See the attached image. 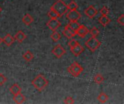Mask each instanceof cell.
Wrapping results in <instances>:
<instances>
[{
	"mask_svg": "<svg viewBox=\"0 0 124 104\" xmlns=\"http://www.w3.org/2000/svg\"><path fill=\"white\" fill-rule=\"evenodd\" d=\"M67 7H68V9H69V10H75V9H78V5L75 1H72L67 5Z\"/></svg>",
	"mask_w": 124,
	"mask_h": 104,
	"instance_id": "obj_23",
	"label": "cell"
},
{
	"mask_svg": "<svg viewBox=\"0 0 124 104\" xmlns=\"http://www.w3.org/2000/svg\"><path fill=\"white\" fill-rule=\"evenodd\" d=\"M117 22L118 24H120L121 25L124 26V14H122L118 19H117Z\"/></svg>",
	"mask_w": 124,
	"mask_h": 104,
	"instance_id": "obj_30",
	"label": "cell"
},
{
	"mask_svg": "<svg viewBox=\"0 0 124 104\" xmlns=\"http://www.w3.org/2000/svg\"><path fill=\"white\" fill-rule=\"evenodd\" d=\"M50 9L54 10L59 15L60 17H62L63 14H65L67 12V11L68 10L67 4L62 0H57V1H56L52 4V6L51 7Z\"/></svg>",
	"mask_w": 124,
	"mask_h": 104,
	"instance_id": "obj_2",
	"label": "cell"
},
{
	"mask_svg": "<svg viewBox=\"0 0 124 104\" xmlns=\"http://www.w3.org/2000/svg\"><path fill=\"white\" fill-rule=\"evenodd\" d=\"M34 56H33V54L30 51V50H27L23 54V59L27 62H31L33 59Z\"/></svg>",
	"mask_w": 124,
	"mask_h": 104,
	"instance_id": "obj_17",
	"label": "cell"
},
{
	"mask_svg": "<svg viewBox=\"0 0 124 104\" xmlns=\"http://www.w3.org/2000/svg\"><path fill=\"white\" fill-rule=\"evenodd\" d=\"M84 13H85V14H86L89 18L92 19V18H94V17L97 15V9H96L93 5H90L89 7H88L85 9Z\"/></svg>",
	"mask_w": 124,
	"mask_h": 104,
	"instance_id": "obj_9",
	"label": "cell"
},
{
	"mask_svg": "<svg viewBox=\"0 0 124 104\" xmlns=\"http://www.w3.org/2000/svg\"><path fill=\"white\" fill-rule=\"evenodd\" d=\"M47 14L50 17V19H57L58 17H60L59 15L54 10H52V9H50V10L48 12Z\"/></svg>",
	"mask_w": 124,
	"mask_h": 104,
	"instance_id": "obj_24",
	"label": "cell"
},
{
	"mask_svg": "<svg viewBox=\"0 0 124 104\" xmlns=\"http://www.w3.org/2000/svg\"><path fill=\"white\" fill-rule=\"evenodd\" d=\"M21 90H22L21 87H20L18 84H17V83L13 84V85L9 88V92H10L11 94H12L13 96H15V95H17V94L21 93Z\"/></svg>",
	"mask_w": 124,
	"mask_h": 104,
	"instance_id": "obj_14",
	"label": "cell"
},
{
	"mask_svg": "<svg viewBox=\"0 0 124 104\" xmlns=\"http://www.w3.org/2000/svg\"><path fill=\"white\" fill-rule=\"evenodd\" d=\"M81 14L79 12H78L77 9L70 10L66 14V17L70 21H78L81 18Z\"/></svg>",
	"mask_w": 124,
	"mask_h": 104,
	"instance_id": "obj_6",
	"label": "cell"
},
{
	"mask_svg": "<svg viewBox=\"0 0 124 104\" xmlns=\"http://www.w3.org/2000/svg\"><path fill=\"white\" fill-rule=\"evenodd\" d=\"M100 12L102 14V15H108L109 14V9L107 7H103Z\"/></svg>",
	"mask_w": 124,
	"mask_h": 104,
	"instance_id": "obj_28",
	"label": "cell"
},
{
	"mask_svg": "<svg viewBox=\"0 0 124 104\" xmlns=\"http://www.w3.org/2000/svg\"><path fill=\"white\" fill-rule=\"evenodd\" d=\"M7 80V77H6L3 74L0 73V86L4 85L6 83Z\"/></svg>",
	"mask_w": 124,
	"mask_h": 104,
	"instance_id": "obj_26",
	"label": "cell"
},
{
	"mask_svg": "<svg viewBox=\"0 0 124 104\" xmlns=\"http://www.w3.org/2000/svg\"><path fill=\"white\" fill-rule=\"evenodd\" d=\"M1 10H2V9H1V7H0V12H1Z\"/></svg>",
	"mask_w": 124,
	"mask_h": 104,
	"instance_id": "obj_32",
	"label": "cell"
},
{
	"mask_svg": "<svg viewBox=\"0 0 124 104\" xmlns=\"http://www.w3.org/2000/svg\"><path fill=\"white\" fill-rule=\"evenodd\" d=\"M77 43H78V42L76 40L73 39V38H70V40L69 42H68V46H69L70 48H71V47H73V46H74L75 45H76Z\"/></svg>",
	"mask_w": 124,
	"mask_h": 104,
	"instance_id": "obj_29",
	"label": "cell"
},
{
	"mask_svg": "<svg viewBox=\"0 0 124 104\" xmlns=\"http://www.w3.org/2000/svg\"><path fill=\"white\" fill-rule=\"evenodd\" d=\"M26 37H27L26 35H25L22 30H19V31H17V32L16 33V34L15 35L14 38H15V40L17 41L18 43H23V42L25 40Z\"/></svg>",
	"mask_w": 124,
	"mask_h": 104,
	"instance_id": "obj_13",
	"label": "cell"
},
{
	"mask_svg": "<svg viewBox=\"0 0 124 104\" xmlns=\"http://www.w3.org/2000/svg\"><path fill=\"white\" fill-rule=\"evenodd\" d=\"M89 33H91V35H92V37H97V36L99 35V33H100V30H99L97 28L94 27V28H92L89 31Z\"/></svg>",
	"mask_w": 124,
	"mask_h": 104,
	"instance_id": "obj_25",
	"label": "cell"
},
{
	"mask_svg": "<svg viewBox=\"0 0 124 104\" xmlns=\"http://www.w3.org/2000/svg\"><path fill=\"white\" fill-rule=\"evenodd\" d=\"M50 37H51L52 40L54 42H57V41H59L60 40V38H61L60 34L58 32H57L56 30H55V31H53V33L51 34Z\"/></svg>",
	"mask_w": 124,
	"mask_h": 104,
	"instance_id": "obj_21",
	"label": "cell"
},
{
	"mask_svg": "<svg viewBox=\"0 0 124 104\" xmlns=\"http://www.w3.org/2000/svg\"><path fill=\"white\" fill-rule=\"evenodd\" d=\"M79 25L80 24L78 22V21H70V22L67 25V26L74 32H76V30L78 29Z\"/></svg>",
	"mask_w": 124,
	"mask_h": 104,
	"instance_id": "obj_19",
	"label": "cell"
},
{
	"mask_svg": "<svg viewBox=\"0 0 124 104\" xmlns=\"http://www.w3.org/2000/svg\"><path fill=\"white\" fill-rule=\"evenodd\" d=\"M1 43H2V38H1L0 37V44H1Z\"/></svg>",
	"mask_w": 124,
	"mask_h": 104,
	"instance_id": "obj_31",
	"label": "cell"
},
{
	"mask_svg": "<svg viewBox=\"0 0 124 104\" xmlns=\"http://www.w3.org/2000/svg\"><path fill=\"white\" fill-rule=\"evenodd\" d=\"M62 34L63 35L68 38V39H70V38H73V37H75L76 35V33L74 31H73L71 29H70L67 25L65 26L64 28V30H62Z\"/></svg>",
	"mask_w": 124,
	"mask_h": 104,
	"instance_id": "obj_11",
	"label": "cell"
},
{
	"mask_svg": "<svg viewBox=\"0 0 124 104\" xmlns=\"http://www.w3.org/2000/svg\"><path fill=\"white\" fill-rule=\"evenodd\" d=\"M23 22L26 25H30L33 22V17L30 14H25L22 18Z\"/></svg>",
	"mask_w": 124,
	"mask_h": 104,
	"instance_id": "obj_16",
	"label": "cell"
},
{
	"mask_svg": "<svg viewBox=\"0 0 124 104\" xmlns=\"http://www.w3.org/2000/svg\"><path fill=\"white\" fill-rule=\"evenodd\" d=\"M99 22L104 27L107 26L110 22V19L108 17V15H102L99 18Z\"/></svg>",
	"mask_w": 124,
	"mask_h": 104,
	"instance_id": "obj_18",
	"label": "cell"
},
{
	"mask_svg": "<svg viewBox=\"0 0 124 104\" xmlns=\"http://www.w3.org/2000/svg\"><path fill=\"white\" fill-rule=\"evenodd\" d=\"M67 70L72 76L74 77H78L83 72L84 68L77 62H74L68 67Z\"/></svg>",
	"mask_w": 124,
	"mask_h": 104,
	"instance_id": "obj_3",
	"label": "cell"
},
{
	"mask_svg": "<svg viewBox=\"0 0 124 104\" xmlns=\"http://www.w3.org/2000/svg\"><path fill=\"white\" fill-rule=\"evenodd\" d=\"M48 84H49L48 80L46 79V77L44 75L41 74L37 75L31 81V85L33 86V88L36 90H37L39 92L43 91L46 88Z\"/></svg>",
	"mask_w": 124,
	"mask_h": 104,
	"instance_id": "obj_1",
	"label": "cell"
},
{
	"mask_svg": "<svg viewBox=\"0 0 124 104\" xmlns=\"http://www.w3.org/2000/svg\"><path fill=\"white\" fill-rule=\"evenodd\" d=\"M85 46L92 52H94L96 50H97L100 47L101 41H100L97 38V37H92L86 41Z\"/></svg>",
	"mask_w": 124,
	"mask_h": 104,
	"instance_id": "obj_4",
	"label": "cell"
},
{
	"mask_svg": "<svg viewBox=\"0 0 124 104\" xmlns=\"http://www.w3.org/2000/svg\"><path fill=\"white\" fill-rule=\"evenodd\" d=\"M70 51L72 52V54H73L75 56H80V55L83 53V51H84V48L79 43H77L76 45H75L73 47L70 48Z\"/></svg>",
	"mask_w": 124,
	"mask_h": 104,
	"instance_id": "obj_8",
	"label": "cell"
},
{
	"mask_svg": "<svg viewBox=\"0 0 124 104\" xmlns=\"http://www.w3.org/2000/svg\"><path fill=\"white\" fill-rule=\"evenodd\" d=\"M15 41V38L14 37H12V35L10 33L7 34L3 38H2V42L7 46H12V44L14 43Z\"/></svg>",
	"mask_w": 124,
	"mask_h": 104,
	"instance_id": "obj_12",
	"label": "cell"
},
{
	"mask_svg": "<svg viewBox=\"0 0 124 104\" xmlns=\"http://www.w3.org/2000/svg\"><path fill=\"white\" fill-rule=\"evenodd\" d=\"M61 23L57 19H50L47 22L46 25L47 27L52 30V31H55L60 26Z\"/></svg>",
	"mask_w": 124,
	"mask_h": 104,
	"instance_id": "obj_7",
	"label": "cell"
},
{
	"mask_svg": "<svg viewBox=\"0 0 124 104\" xmlns=\"http://www.w3.org/2000/svg\"><path fill=\"white\" fill-rule=\"evenodd\" d=\"M13 101L17 104H23L25 101V97L21 93H18L15 96H13Z\"/></svg>",
	"mask_w": 124,
	"mask_h": 104,
	"instance_id": "obj_15",
	"label": "cell"
},
{
	"mask_svg": "<svg viewBox=\"0 0 124 104\" xmlns=\"http://www.w3.org/2000/svg\"><path fill=\"white\" fill-rule=\"evenodd\" d=\"M52 54L56 56L57 59H60L62 56H64L66 53V50L60 45V44H57L56 46H54V48L52 50Z\"/></svg>",
	"mask_w": 124,
	"mask_h": 104,
	"instance_id": "obj_5",
	"label": "cell"
},
{
	"mask_svg": "<svg viewBox=\"0 0 124 104\" xmlns=\"http://www.w3.org/2000/svg\"><path fill=\"white\" fill-rule=\"evenodd\" d=\"M74 103H75L74 99H73L72 97H70V96H68V97H66V98H65V100H64V104H74Z\"/></svg>",
	"mask_w": 124,
	"mask_h": 104,
	"instance_id": "obj_27",
	"label": "cell"
},
{
	"mask_svg": "<svg viewBox=\"0 0 124 104\" xmlns=\"http://www.w3.org/2000/svg\"><path fill=\"white\" fill-rule=\"evenodd\" d=\"M108 98H109L108 96L106 95L105 93H101L98 96V97H97V100H98L99 102H100L101 104H105V103H106V102L108 101Z\"/></svg>",
	"mask_w": 124,
	"mask_h": 104,
	"instance_id": "obj_20",
	"label": "cell"
},
{
	"mask_svg": "<svg viewBox=\"0 0 124 104\" xmlns=\"http://www.w3.org/2000/svg\"><path fill=\"white\" fill-rule=\"evenodd\" d=\"M94 81L97 84H102L104 82V77L101 74L98 73V74L95 75V76L94 77Z\"/></svg>",
	"mask_w": 124,
	"mask_h": 104,
	"instance_id": "obj_22",
	"label": "cell"
},
{
	"mask_svg": "<svg viewBox=\"0 0 124 104\" xmlns=\"http://www.w3.org/2000/svg\"><path fill=\"white\" fill-rule=\"evenodd\" d=\"M89 29L84 25H80L79 27L78 28V29L76 30V35H78L81 38L84 37L88 33H89Z\"/></svg>",
	"mask_w": 124,
	"mask_h": 104,
	"instance_id": "obj_10",
	"label": "cell"
}]
</instances>
